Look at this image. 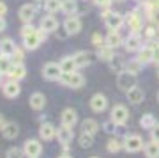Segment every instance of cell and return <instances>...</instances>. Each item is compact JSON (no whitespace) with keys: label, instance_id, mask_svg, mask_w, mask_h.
Here are the masks:
<instances>
[{"label":"cell","instance_id":"d590c367","mask_svg":"<svg viewBox=\"0 0 159 158\" xmlns=\"http://www.w3.org/2000/svg\"><path fill=\"white\" fill-rule=\"evenodd\" d=\"M12 68V62L7 55H2L0 53V75H9Z\"/></svg>","mask_w":159,"mask_h":158},{"label":"cell","instance_id":"30bf717a","mask_svg":"<svg viewBox=\"0 0 159 158\" xmlns=\"http://www.w3.org/2000/svg\"><path fill=\"white\" fill-rule=\"evenodd\" d=\"M125 23V18L117 11H111L108 16L104 18V25L110 28V30H119L122 25Z\"/></svg>","mask_w":159,"mask_h":158},{"label":"cell","instance_id":"7dc6e473","mask_svg":"<svg viewBox=\"0 0 159 158\" xmlns=\"http://www.w3.org/2000/svg\"><path fill=\"white\" fill-rule=\"evenodd\" d=\"M6 124H7V121H6V117H4V114H0V131L6 128Z\"/></svg>","mask_w":159,"mask_h":158},{"label":"cell","instance_id":"5bb4252c","mask_svg":"<svg viewBox=\"0 0 159 158\" xmlns=\"http://www.w3.org/2000/svg\"><path fill=\"white\" fill-rule=\"evenodd\" d=\"M35 11H37V6L35 4H23L20 7V11H18L20 20L23 23H32V20L35 18Z\"/></svg>","mask_w":159,"mask_h":158},{"label":"cell","instance_id":"6f0895ef","mask_svg":"<svg viewBox=\"0 0 159 158\" xmlns=\"http://www.w3.org/2000/svg\"><path fill=\"white\" fill-rule=\"evenodd\" d=\"M90 158H99V156H90Z\"/></svg>","mask_w":159,"mask_h":158},{"label":"cell","instance_id":"4dcf8cb0","mask_svg":"<svg viewBox=\"0 0 159 158\" xmlns=\"http://www.w3.org/2000/svg\"><path fill=\"white\" fill-rule=\"evenodd\" d=\"M58 64H60V68H62L64 73H73V71H76V69H78V68H76V62H74V57L73 55L64 57Z\"/></svg>","mask_w":159,"mask_h":158},{"label":"cell","instance_id":"f6af8a7d","mask_svg":"<svg viewBox=\"0 0 159 158\" xmlns=\"http://www.w3.org/2000/svg\"><path fill=\"white\" fill-rule=\"evenodd\" d=\"M12 59H14V62H23L25 55H23V50H21V48H16V50H14V53H12Z\"/></svg>","mask_w":159,"mask_h":158},{"label":"cell","instance_id":"9c48e42d","mask_svg":"<svg viewBox=\"0 0 159 158\" xmlns=\"http://www.w3.org/2000/svg\"><path fill=\"white\" fill-rule=\"evenodd\" d=\"M62 27H64V32L67 36H76L81 30V20L78 16H67Z\"/></svg>","mask_w":159,"mask_h":158},{"label":"cell","instance_id":"f1b7e54d","mask_svg":"<svg viewBox=\"0 0 159 158\" xmlns=\"http://www.w3.org/2000/svg\"><path fill=\"white\" fill-rule=\"evenodd\" d=\"M81 128H83V131H87V133H90V135H96L97 131H99V123H97L96 119L92 117H87L83 123H81Z\"/></svg>","mask_w":159,"mask_h":158},{"label":"cell","instance_id":"d6a6232c","mask_svg":"<svg viewBox=\"0 0 159 158\" xmlns=\"http://www.w3.org/2000/svg\"><path fill=\"white\" fill-rule=\"evenodd\" d=\"M156 124H157V119L154 117L152 114H143L142 117H140V126H142L143 130H152Z\"/></svg>","mask_w":159,"mask_h":158},{"label":"cell","instance_id":"6da1fadb","mask_svg":"<svg viewBox=\"0 0 159 158\" xmlns=\"http://www.w3.org/2000/svg\"><path fill=\"white\" fill-rule=\"evenodd\" d=\"M125 25L129 27V34H140L143 30V16L140 14L138 9H133V11L127 12Z\"/></svg>","mask_w":159,"mask_h":158},{"label":"cell","instance_id":"7bdbcfd3","mask_svg":"<svg viewBox=\"0 0 159 158\" xmlns=\"http://www.w3.org/2000/svg\"><path fill=\"white\" fill-rule=\"evenodd\" d=\"M157 28L156 27H147V28H143V36H145V39H154L156 36H157Z\"/></svg>","mask_w":159,"mask_h":158},{"label":"cell","instance_id":"db71d44e","mask_svg":"<svg viewBox=\"0 0 159 158\" xmlns=\"http://www.w3.org/2000/svg\"><path fill=\"white\" fill-rule=\"evenodd\" d=\"M113 2H125V0H113Z\"/></svg>","mask_w":159,"mask_h":158},{"label":"cell","instance_id":"603a6c76","mask_svg":"<svg viewBox=\"0 0 159 158\" xmlns=\"http://www.w3.org/2000/svg\"><path fill=\"white\" fill-rule=\"evenodd\" d=\"M108 64H110V69H111L113 73H117V75H119L120 71H125V66H127L124 55H113V59H111Z\"/></svg>","mask_w":159,"mask_h":158},{"label":"cell","instance_id":"7a4b0ae2","mask_svg":"<svg viewBox=\"0 0 159 158\" xmlns=\"http://www.w3.org/2000/svg\"><path fill=\"white\" fill-rule=\"evenodd\" d=\"M46 32L44 30H41V28H37L34 34H30V36H27V37H23V46H25V50H37L41 46V43H44V39H46Z\"/></svg>","mask_w":159,"mask_h":158},{"label":"cell","instance_id":"4fadbf2b","mask_svg":"<svg viewBox=\"0 0 159 158\" xmlns=\"http://www.w3.org/2000/svg\"><path fill=\"white\" fill-rule=\"evenodd\" d=\"M2 92H4V96L9 98V100H14V98L20 96V92H21V87L18 84V80H9L6 84L2 85Z\"/></svg>","mask_w":159,"mask_h":158},{"label":"cell","instance_id":"83f0119b","mask_svg":"<svg viewBox=\"0 0 159 158\" xmlns=\"http://www.w3.org/2000/svg\"><path fill=\"white\" fill-rule=\"evenodd\" d=\"M2 135L6 137V139H9V141L16 139V137L20 135V126H18L16 123H12V121H7L6 128L2 130Z\"/></svg>","mask_w":159,"mask_h":158},{"label":"cell","instance_id":"ee69618b","mask_svg":"<svg viewBox=\"0 0 159 158\" xmlns=\"http://www.w3.org/2000/svg\"><path fill=\"white\" fill-rule=\"evenodd\" d=\"M111 2L113 0H94V4L97 7H101V9H110L111 7Z\"/></svg>","mask_w":159,"mask_h":158},{"label":"cell","instance_id":"ac0fdd59","mask_svg":"<svg viewBox=\"0 0 159 158\" xmlns=\"http://www.w3.org/2000/svg\"><path fill=\"white\" fill-rule=\"evenodd\" d=\"M57 137V128L51 123H43L39 126V139L41 141H53Z\"/></svg>","mask_w":159,"mask_h":158},{"label":"cell","instance_id":"ffe728a7","mask_svg":"<svg viewBox=\"0 0 159 158\" xmlns=\"http://www.w3.org/2000/svg\"><path fill=\"white\" fill-rule=\"evenodd\" d=\"M73 57H74V62H76V68H78V69L90 66V62H92V53H90V52H85V50L76 52Z\"/></svg>","mask_w":159,"mask_h":158},{"label":"cell","instance_id":"ba28073f","mask_svg":"<svg viewBox=\"0 0 159 158\" xmlns=\"http://www.w3.org/2000/svg\"><path fill=\"white\" fill-rule=\"evenodd\" d=\"M23 153L27 158H39V155L43 153V146L37 139H27L23 144Z\"/></svg>","mask_w":159,"mask_h":158},{"label":"cell","instance_id":"60d3db41","mask_svg":"<svg viewBox=\"0 0 159 158\" xmlns=\"http://www.w3.org/2000/svg\"><path fill=\"white\" fill-rule=\"evenodd\" d=\"M35 30H37V28H35L32 23H25V25H23V28L20 30V34H21V37H27V36L34 34Z\"/></svg>","mask_w":159,"mask_h":158},{"label":"cell","instance_id":"74e56055","mask_svg":"<svg viewBox=\"0 0 159 158\" xmlns=\"http://www.w3.org/2000/svg\"><path fill=\"white\" fill-rule=\"evenodd\" d=\"M142 62L138 61V59H134V61H129L127 62V66H125V69L127 71H131V73H134V75H138L140 71H142Z\"/></svg>","mask_w":159,"mask_h":158},{"label":"cell","instance_id":"ab89813d","mask_svg":"<svg viewBox=\"0 0 159 158\" xmlns=\"http://www.w3.org/2000/svg\"><path fill=\"white\" fill-rule=\"evenodd\" d=\"M92 45L96 48H101V46L106 45V37H102L99 32H96V34H92Z\"/></svg>","mask_w":159,"mask_h":158},{"label":"cell","instance_id":"f5cc1de1","mask_svg":"<svg viewBox=\"0 0 159 158\" xmlns=\"http://www.w3.org/2000/svg\"><path fill=\"white\" fill-rule=\"evenodd\" d=\"M2 77H4V75H0V87H2V85H4V84H2Z\"/></svg>","mask_w":159,"mask_h":158},{"label":"cell","instance_id":"8992f818","mask_svg":"<svg viewBox=\"0 0 159 158\" xmlns=\"http://www.w3.org/2000/svg\"><path fill=\"white\" fill-rule=\"evenodd\" d=\"M110 119H111L115 124H119V126L125 124V123H127V119H129V110H127V107L122 105V103H117V105L111 108Z\"/></svg>","mask_w":159,"mask_h":158},{"label":"cell","instance_id":"bcb514c9","mask_svg":"<svg viewBox=\"0 0 159 158\" xmlns=\"http://www.w3.org/2000/svg\"><path fill=\"white\" fill-rule=\"evenodd\" d=\"M150 137H152V141H156V142H159V123L154 126L152 130H150Z\"/></svg>","mask_w":159,"mask_h":158},{"label":"cell","instance_id":"680465c9","mask_svg":"<svg viewBox=\"0 0 159 158\" xmlns=\"http://www.w3.org/2000/svg\"><path fill=\"white\" fill-rule=\"evenodd\" d=\"M136 2H140V0H136Z\"/></svg>","mask_w":159,"mask_h":158},{"label":"cell","instance_id":"f907efd6","mask_svg":"<svg viewBox=\"0 0 159 158\" xmlns=\"http://www.w3.org/2000/svg\"><path fill=\"white\" fill-rule=\"evenodd\" d=\"M58 158H73L69 153H62V155H58Z\"/></svg>","mask_w":159,"mask_h":158},{"label":"cell","instance_id":"9a60e30c","mask_svg":"<svg viewBox=\"0 0 159 158\" xmlns=\"http://www.w3.org/2000/svg\"><path fill=\"white\" fill-rule=\"evenodd\" d=\"M124 46L127 52H140L143 48V37L140 34H129L124 41Z\"/></svg>","mask_w":159,"mask_h":158},{"label":"cell","instance_id":"4316f807","mask_svg":"<svg viewBox=\"0 0 159 158\" xmlns=\"http://www.w3.org/2000/svg\"><path fill=\"white\" fill-rule=\"evenodd\" d=\"M96 55H97V59H99V61L110 62L111 59H113V55H115V48H111V46H108V45H104V46H101V48H97Z\"/></svg>","mask_w":159,"mask_h":158},{"label":"cell","instance_id":"484cf974","mask_svg":"<svg viewBox=\"0 0 159 158\" xmlns=\"http://www.w3.org/2000/svg\"><path fill=\"white\" fill-rule=\"evenodd\" d=\"M106 45L111 46V48H119V46L124 45V39H122L119 30H110L108 36H106Z\"/></svg>","mask_w":159,"mask_h":158},{"label":"cell","instance_id":"2e32d148","mask_svg":"<svg viewBox=\"0 0 159 158\" xmlns=\"http://www.w3.org/2000/svg\"><path fill=\"white\" fill-rule=\"evenodd\" d=\"M74 139V130L73 128H69V126H60L57 128V141L62 144V146H69Z\"/></svg>","mask_w":159,"mask_h":158},{"label":"cell","instance_id":"e575fe53","mask_svg":"<svg viewBox=\"0 0 159 158\" xmlns=\"http://www.w3.org/2000/svg\"><path fill=\"white\" fill-rule=\"evenodd\" d=\"M44 11L50 14L62 11V0H44Z\"/></svg>","mask_w":159,"mask_h":158},{"label":"cell","instance_id":"d4e9b609","mask_svg":"<svg viewBox=\"0 0 159 158\" xmlns=\"http://www.w3.org/2000/svg\"><path fill=\"white\" fill-rule=\"evenodd\" d=\"M16 48H18L16 43H14L11 37H6V39L0 41V53H2V55L12 57V53H14V50H16Z\"/></svg>","mask_w":159,"mask_h":158},{"label":"cell","instance_id":"277c9868","mask_svg":"<svg viewBox=\"0 0 159 158\" xmlns=\"http://www.w3.org/2000/svg\"><path fill=\"white\" fill-rule=\"evenodd\" d=\"M66 87H71V89H81L85 85V77L78 71H73V73H64L62 78H60Z\"/></svg>","mask_w":159,"mask_h":158},{"label":"cell","instance_id":"b9f144b4","mask_svg":"<svg viewBox=\"0 0 159 158\" xmlns=\"http://www.w3.org/2000/svg\"><path fill=\"white\" fill-rule=\"evenodd\" d=\"M117 126H119V124H115L113 121H111V119H108L106 123H102V130L106 131V133H110V135H111V133H115Z\"/></svg>","mask_w":159,"mask_h":158},{"label":"cell","instance_id":"836d02e7","mask_svg":"<svg viewBox=\"0 0 159 158\" xmlns=\"http://www.w3.org/2000/svg\"><path fill=\"white\" fill-rule=\"evenodd\" d=\"M120 149H124V141H120L117 137H111V139L106 142V151L108 153H119Z\"/></svg>","mask_w":159,"mask_h":158},{"label":"cell","instance_id":"d6986e66","mask_svg":"<svg viewBox=\"0 0 159 158\" xmlns=\"http://www.w3.org/2000/svg\"><path fill=\"white\" fill-rule=\"evenodd\" d=\"M138 61L142 62L143 66L145 64H150V62L156 61V50H154V46H143L142 50L138 52Z\"/></svg>","mask_w":159,"mask_h":158},{"label":"cell","instance_id":"1f68e13d","mask_svg":"<svg viewBox=\"0 0 159 158\" xmlns=\"http://www.w3.org/2000/svg\"><path fill=\"white\" fill-rule=\"evenodd\" d=\"M78 11V0H62V12L67 16H73Z\"/></svg>","mask_w":159,"mask_h":158},{"label":"cell","instance_id":"8d00e7d4","mask_svg":"<svg viewBox=\"0 0 159 158\" xmlns=\"http://www.w3.org/2000/svg\"><path fill=\"white\" fill-rule=\"evenodd\" d=\"M78 142H80V147H83V149L92 147V144H94V135L87 133V131H81V135L78 137Z\"/></svg>","mask_w":159,"mask_h":158},{"label":"cell","instance_id":"f35d334b","mask_svg":"<svg viewBox=\"0 0 159 158\" xmlns=\"http://www.w3.org/2000/svg\"><path fill=\"white\" fill-rule=\"evenodd\" d=\"M23 156H25V153L20 147H9L6 151V158H23Z\"/></svg>","mask_w":159,"mask_h":158},{"label":"cell","instance_id":"c3c4849f","mask_svg":"<svg viewBox=\"0 0 159 158\" xmlns=\"http://www.w3.org/2000/svg\"><path fill=\"white\" fill-rule=\"evenodd\" d=\"M6 27H7L6 20H4V16H0V32H4V30H6Z\"/></svg>","mask_w":159,"mask_h":158},{"label":"cell","instance_id":"e0dca14e","mask_svg":"<svg viewBox=\"0 0 159 158\" xmlns=\"http://www.w3.org/2000/svg\"><path fill=\"white\" fill-rule=\"evenodd\" d=\"M60 123L64 126H69V128H74V124L78 123V114L74 108H64L62 114H60Z\"/></svg>","mask_w":159,"mask_h":158},{"label":"cell","instance_id":"7402d4cb","mask_svg":"<svg viewBox=\"0 0 159 158\" xmlns=\"http://www.w3.org/2000/svg\"><path fill=\"white\" fill-rule=\"evenodd\" d=\"M125 94H127L129 103H133V105H140V103L145 100V92H143V89H140L138 85H134L133 89H129Z\"/></svg>","mask_w":159,"mask_h":158},{"label":"cell","instance_id":"816d5d0a","mask_svg":"<svg viewBox=\"0 0 159 158\" xmlns=\"http://www.w3.org/2000/svg\"><path fill=\"white\" fill-rule=\"evenodd\" d=\"M156 75H157V80H159V64H157V71H156Z\"/></svg>","mask_w":159,"mask_h":158},{"label":"cell","instance_id":"8fae6325","mask_svg":"<svg viewBox=\"0 0 159 158\" xmlns=\"http://www.w3.org/2000/svg\"><path fill=\"white\" fill-rule=\"evenodd\" d=\"M90 108L97 114L104 112V110L108 108V98L104 96L102 92H96V94L90 98Z\"/></svg>","mask_w":159,"mask_h":158},{"label":"cell","instance_id":"52a82bcc","mask_svg":"<svg viewBox=\"0 0 159 158\" xmlns=\"http://www.w3.org/2000/svg\"><path fill=\"white\" fill-rule=\"evenodd\" d=\"M143 139L138 133H129L124 137V149L127 153H138L140 149H143Z\"/></svg>","mask_w":159,"mask_h":158},{"label":"cell","instance_id":"f546056e","mask_svg":"<svg viewBox=\"0 0 159 158\" xmlns=\"http://www.w3.org/2000/svg\"><path fill=\"white\" fill-rule=\"evenodd\" d=\"M143 151H145V156L147 158H159V142L150 141L143 146Z\"/></svg>","mask_w":159,"mask_h":158},{"label":"cell","instance_id":"7c38bea8","mask_svg":"<svg viewBox=\"0 0 159 158\" xmlns=\"http://www.w3.org/2000/svg\"><path fill=\"white\" fill-rule=\"evenodd\" d=\"M39 28H41V30H44L46 34L57 32V28H58V20L53 16V14H44V16L41 18V22H39Z\"/></svg>","mask_w":159,"mask_h":158},{"label":"cell","instance_id":"5b68a950","mask_svg":"<svg viewBox=\"0 0 159 158\" xmlns=\"http://www.w3.org/2000/svg\"><path fill=\"white\" fill-rule=\"evenodd\" d=\"M62 75H64V71L60 68V64H57V62H46L43 66V78L44 80L55 82V80L62 78Z\"/></svg>","mask_w":159,"mask_h":158},{"label":"cell","instance_id":"3957f363","mask_svg":"<svg viewBox=\"0 0 159 158\" xmlns=\"http://www.w3.org/2000/svg\"><path fill=\"white\" fill-rule=\"evenodd\" d=\"M138 84V78H136V75L134 73H131V71H120L119 75H117V85H119V89L120 91H127L133 89L134 85Z\"/></svg>","mask_w":159,"mask_h":158},{"label":"cell","instance_id":"9f6ffc18","mask_svg":"<svg viewBox=\"0 0 159 158\" xmlns=\"http://www.w3.org/2000/svg\"><path fill=\"white\" fill-rule=\"evenodd\" d=\"M157 101H159V91H157Z\"/></svg>","mask_w":159,"mask_h":158},{"label":"cell","instance_id":"11a10c76","mask_svg":"<svg viewBox=\"0 0 159 158\" xmlns=\"http://www.w3.org/2000/svg\"><path fill=\"white\" fill-rule=\"evenodd\" d=\"M34 2H44V0H34Z\"/></svg>","mask_w":159,"mask_h":158},{"label":"cell","instance_id":"681fc988","mask_svg":"<svg viewBox=\"0 0 159 158\" xmlns=\"http://www.w3.org/2000/svg\"><path fill=\"white\" fill-rule=\"evenodd\" d=\"M7 12V6L4 4V2H0V16H4Z\"/></svg>","mask_w":159,"mask_h":158},{"label":"cell","instance_id":"cb8c5ba5","mask_svg":"<svg viewBox=\"0 0 159 158\" xmlns=\"http://www.w3.org/2000/svg\"><path fill=\"white\" fill-rule=\"evenodd\" d=\"M9 77H11L12 80H18V82L21 78H25V77H27V68H25V64H23V62H14Z\"/></svg>","mask_w":159,"mask_h":158},{"label":"cell","instance_id":"44dd1931","mask_svg":"<svg viewBox=\"0 0 159 158\" xmlns=\"http://www.w3.org/2000/svg\"><path fill=\"white\" fill-rule=\"evenodd\" d=\"M29 105L30 108H34V110H43L46 107V96L43 92H34V94H30L29 98Z\"/></svg>","mask_w":159,"mask_h":158}]
</instances>
